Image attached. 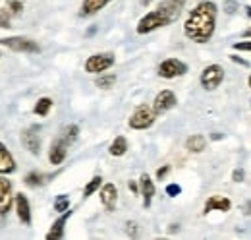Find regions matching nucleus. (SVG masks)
Instances as JSON below:
<instances>
[{"label":"nucleus","instance_id":"obj_10","mask_svg":"<svg viewBox=\"0 0 251 240\" xmlns=\"http://www.w3.org/2000/svg\"><path fill=\"white\" fill-rule=\"evenodd\" d=\"M22 144L31 155L41 153V136H39V128L37 126H31V128L22 132Z\"/></svg>","mask_w":251,"mask_h":240},{"label":"nucleus","instance_id":"obj_34","mask_svg":"<svg viewBox=\"0 0 251 240\" xmlns=\"http://www.w3.org/2000/svg\"><path fill=\"white\" fill-rule=\"evenodd\" d=\"M226 8H228V12L232 14V12H236V8H238V4H236V2H232V0H228V2H226Z\"/></svg>","mask_w":251,"mask_h":240},{"label":"nucleus","instance_id":"obj_16","mask_svg":"<svg viewBox=\"0 0 251 240\" xmlns=\"http://www.w3.org/2000/svg\"><path fill=\"white\" fill-rule=\"evenodd\" d=\"M16 171V159L10 150L0 142V175H12Z\"/></svg>","mask_w":251,"mask_h":240},{"label":"nucleus","instance_id":"obj_40","mask_svg":"<svg viewBox=\"0 0 251 240\" xmlns=\"http://www.w3.org/2000/svg\"><path fill=\"white\" fill-rule=\"evenodd\" d=\"M0 57H2V53H0Z\"/></svg>","mask_w":251,"mask_h":240},{"label":"nucleus","instance_id":"obj_29","mask_svg":"<svg viewBox=\"0 0 251 240\" xmlns=\"http://www.w3.org/2000/svg\"><path fill=\"white\" fill-rule=\"evenodd\" d=\"M180 192H182V188H180L178 184H168V186H166V194H168L170 198H176V196H180Z\"/></svg>","mask_w":251,"mask_h":240},{"label":"nucleus","instance_id":"obj_12","mask_svg":"<svg viewBox=\"0 0 251 240\" xmlns=\"http://www.w3.org/2000/svg\"><path fill=\"white\" fill-rule=\"evenodd\" d=\"M100 204L104 206L106 211H114L116 210V204H118V188L108 182L100 188Z\"/></svg>","mask_w":251,"mask_h":240},{"label":"nucleus","instance_id":"obj_14","mask_svg":"<svg viewBox=\"0 0 251 240\" xmlns=\"http://www.w3.org/2000/svg\"><path fill=\"white\" fill-rule=\"evenodd\" d=\"M139 194L143 196V208H149L155 196V182L151 180L149 175H141L139 177Z\"/></svg>","mask_w":251,"mask_h":240},{"label":"nucleus","instance_id":"obj_39","mask_svg":"<svg viewBox=\"0 0 251 240\" xmlns=\"http://www.w3.org/2000/svg\"><path fill=\"white\" fill-rule=\"evenodd\" d=\"M248 86H250V90H251V74H250V78H248Z\"/></svg>","mask_w":251,"mask_h":240},{"label":"nucleus","instance_id":"obj_22","mask_svg":"<svg viewBox=\"0 0 251 240\" xmlns=\"http://www.w3.org/2000/svg\"><path fill=\"white\" fill-rule=\"evenodd\" d=\"M77 136H79V126L77 124H68L62 132H60V138H62L68 146H72L77 140Z\"/></svg>","mask_w":251,"mask_h":240},{"label":"nucleus","instance_id":"obj_20","mask_svg":"<svg viewBox=\"0 0 251 240\" xmlns=\"http://www.w3.org/2000/svg\"><path fill=\"white\" fill-rule=\"evenodd\" d=\"M126 151H127V140H126L124 136L114 138V142H112L110 148H108V153H110L112 157H122V155H126Z\"/></svg>","mask_w":251,"mask_h":240},{"label":"nucleus","instance_id":"obj_25","mask_svg":"<svg viewBox=\"0 0 251 240\" xmlns=\"http://www.w3.org/2000/svg\"><path fill=\"white\" fill-rule=\"evenodd\" d=\"M100 184H102V179L97 175V177H93V179L89 180L87 184H85V188H83V198H89V196H93L95 192L100 188Z\"/></svg>","mask_w":251,"mask_h":240},{"label":"nucleus","instance_id":"obj_7","mask_svg":"<svg viewBox=\"0 0 251 240\" xmlns=\"http://www.w3.org/2000/svg\"><path fill=\"white\" fill-rule=\"evenodd\" d=\"M188 72V66L178 59H166L160 62L158 66V76L164 78V80H174V78H180Z\"/></svg>","mask_w":251,"mask_h":240},{"label":"nucleus","instance_id":"obj_27","mask_svg":"<svg viewBox=\"0 0 251 240\" xmlns=\"http://www.w3.org/2000/svg\"><path fill=\"white\" fill-rule=\"evenodd\" d=\"M6 6H8L12 16H18V14H22V10L25 6V0H6Z\"/></svg>","mask_w":251,"mask_h":240},{"label":"nucleus","instance_id":"obj_23","mask_svg":"<svg viewBox=\"0 0 251 240\" xmlns=\"http://www.w3.org/2000/svg\"><path fill=\"white\" fill-rule=\"evenodd\" d=\"M47 180H49L47 175H43V173H39V171H31L29 175H25L24 182H25L29 188H39V186H43Z\"/></svg>","mask_w":251,"mask_h":240},{"label":"nucleus","instance_id":"obj_11","mask_svg":"<svg viewBox=\"0 0 251 240\" xmlns=\"http://www.w3.org/2000/svg\"><path fill=\"white\" fill-rule=\"evenodd\" d=\"M14 206H16V213H18V219L29 227L31 225V206H29V200L25 194H16V200H14Z\"/></svg>","mask_w":251,"mask_h":240},{"label":"nucleus","instance_id":"obj_6","mask_svg":"<svg viewBox=\"0 0 251 240\" xmlns=\"http://www.w3.org/2000/svg\"><path fill=\"white\" fill-rule=\"evenodd\" d=\"M114 62H116V59L112 53H97L85 60V72L87 74H102L108 68H112Z\"/></svg>","mask_w":251,"mask_h":240},{"label":"nucleus","instance_id":"obj_4","mask_svg":"<svg viewBox=\"0 0 251 240\" xmlns=\"http://www.w3.org/2000/svg\"><path fill=\"white\" fill-rule=\"evenodd\" d=\"M222 80H224V68L220 64H209V66H205L203 72H201V78H199L201 88L205 91L217 90L220 84H222Z\"/></svg>","mask_w":251,"mask_h":240},{"label":"nucleus","instance_id":"obj_36","mask_svg":"<svg viewBox=\"0 0 251 240\" xmlns=\"http://www.w3.org/2000/svg\"><path fill=\"white\" fill-rule=\"evenodd\" d=\"M242 35H244V37H246V39H248V37H251V28H248V30L244 31V33H242Z\"/></svg>","mask_w":251,"mask_h":240},{"label":"nucleus","instance_id":"obj_30","mask_svg":"<svg viewBox=\"0 0 251 240\" xmlns=\"http://www.w3.org/2000/svg\"><path fill=\"white\" fill-rule=\"evenodd\" d=\"M234 49H236V51L251 53V41H238V43H234Z\"/></svg>","mask_w":251,"mask_h":240},{"label":"nucleus","instance_id":"obj_28","mask_svg":"<svg viewBox=\"0 0 251 240\" xmlns=\"http://www.w3.org/2000/svg\"><path fill=\"white\" fill-rule=\"evenodd\" d=\"M12 28V14L6 8H0V30H10Z\"/></svg>","mask_w":251,"mask_h":240},{"label":"nucleus","instance_id":"obj_9","mask_svg":"<svg viewBox=\"0 0 251 240\" xmlns=\"http://www.w3.org/2000/svg\"><path fill=\"white\" fill-rule=\"evenodd\" d=\"M176 103H178V99H176V93H174V91L162 90V91H158L155 101H153V109L157 111V115H164V113H168L170 109H174Z\"/></svg>","mask_w":251,"mask_h":240},{"label":"nucleus","instance_id":"obj_8","mask_svg":"<svg viewBox=\"0 0 251 240\" xmlns=\"http://www.w3.org/2000/svg\"><path fill=\"white\" fill-rule=\"evenodd\" d=\"M16 196L12 194V182L6 179V175H0V217H6L12 206H14Z\"/></svg>","mask_w":251,"mask_h":240},{"label":"nucleus","instance_id":"obj_3","mask_svg":"<svg viewBox=\"0 0 251 240\" xmlns=\"http://www.w3.org/2000/svg\"><path fill=\"white\" fill-rule=\"evenodd\" d=\"M157 111L153 109V105L149 107V105H139L133 113H131V117L127 120V126L131 128V130H147V128H151L153 124H155V120H157Z\"/></svg>","mask_w":251,"mask_h":240},{"label":"nucleus","instance_id":"obj_26","mask_svg":"<svg viewBox=\"0 0 251 240\" xmlns=\"http://www.w3.org/2000/svg\"><path fill=\"white\" fill-rule=\"evenodd\" d=\"M70 210V198L66 196V194H60V196H56V200H54V211L56 213H64V211Z\"/></svg>","mask_w":251,"mask_h":240},{"label":"nucleus","instance_id":"obj_38","mask_svg":"<svg viewBox=\"0 0 251 240\" xmlns=\"http://www.w3.org/2000/svg\"><path fill=\"white\" fill-rule=\"evenodd\" d=\"M246 10H248V16H250V18H251V6H248Z\"/></svg>","mask_w":251,"mask_h":240},{"label":"nucleus","instance_id":"obj_21","mask_svg":"<svg viewBox=\"0 0 251 240\" xmlns=\"http://www.w3.org/2000/svg\"><path fill=\"white\" fill-rule=\"evenodd\" d=\"M50 109H52V99H50V97H41V99L35 103L33 113H35L37 117H47V115L50 113Z\"/></svg>","mask_w":251,"mask_h":240},{"label":"nucleus","instance_id":"obj_18","mask_svg":"<svg viewBox=\"0 0 251 240\" xmlns=\"http://www.w3.org/2000/svg\"><path fill=\"white\" fill-rule=\"evenodd\" d=\"M108 2H112V0H83V2H81V8H79V16H83V18L95 16V14H99Z\"/></svg>","mask_w":251,"mask_h":240},{"label":"nucleus","instance_id":"obj_37","mask_svg":"<svg viewBox=\"0 0 251 240\" xmlns=\"http://www.w3.org/2000/svg\"><path fill=\"white\" fill-rule=\"evenodd\" d=\"M246 215H251V202L246 206Z\"/></svg>","mask_w":251,"mask_h":240},{"label":"nucleus","instance_id":"obj_15","mask_svg":"<svg viewBox=\"0 0 251 240\" xmlns=\"http://www.w3.org/2000/svg\"><path fill=\"white\" fill-rule=\"evenodd\" d=\"M232 208V202L226 198V196H211L207 202H205V208H203V213H211V211H230Z\"/></svg>","mask_w":251,"mask_h":240},{"label":"nucleus","instance_id":"obj_33","mask_svg":"<svg viewBox=\"0 0 251 240\" xmlns=\"http://www.w3.org/2000/svg\"><path fill=\"white\" fill-rule=\"evenodd\" d=\"M126 227H127V235H131V237L137 235V225H135V223H127Z\"/></svg>","mask_w":251,"mask_h":240},{"label":"nucleus","instance_id":"obj_1","mask_svg":"<svg viewBox=\"0 0 251 240\" xmlns=\"http://www.w3.org/2000/svg\"><path fill=\"white\" fill-rule=\"evenodd\" d=\"M217 4L211 0L199 2L188 14L184 22V33L189 41L205 45L213 39L215 28H217Z\"/></svg>","mask_w":251,"mask_h":240},{"label":"nucleus","instance_id":"obj_5","mask_svg":"<svg viewBox=\"0 0 251 240\" xmlns=\"http://www.w3.org/2000/svg\"><path fill=\"white\" fill-rule=\"evenodd\" d=\"M0 45L14 51V53H29L35 55L41 51V47L37 45V41H33L29 37H4L0 39Z\"/></svg>","mask_w":251,"mask_h":240},{"label":"nucleus","instance_id":"obj_17","mask_svg":"<svg viewBox=\"0 0 251 240\" xmlns=\"http://www.w3.org/2000/svg\"><path fill=\"white\" fill-rule=\"evenodd\" d=\"M70 215H72V211H64L62 215L52 223V227H50V231L47 233V240H60L64 237V227H66V223H68V219H70Z\"/></svg>","mask_w":251,"mask_h":240},{"label":"nucleus","instance_id":"obj_2","mask_svg":"<svg viewBox=\"0 0 251 240\" xmlns=\"http://www.w3.org/2000/svg\"><path fill=\"white\" fill-rule=\"evenodd\" d=\"M188 0H162L155 10H151L149 14H145L139 22H137V28L135 31L139 35H147L151 31H157L160 28H166L170 26L172 22H176L184 10Z\"/></svg>","mask_w":251,"mask_h":240},{"label":"nucleus","instance_id":"obj_32","mask_svg":"<svg viewBox=\"0 0 251 240\" xmlns=\"http://www.w3.org/2000/svg\"><path fill=\"white\" fill-rule=\"evenodd\" d=\"M244 177H246V175H244V171H242V169H236V171L232 173V180H234V182H242Z\"/></svg>","mask_w":251,"mask_h":240},{"label":"nucleus","instance_id":"obj_24","mask_svg":"<svg viewBox=\"0 0 251 240\" xmlns=\"http://www.w3.org/2000/svg\"><path fill=\"white\" fill-rule=\"evenodd\" d=\"M114 82H116V76L114 74H104L102 72V76L99 74V78H97V88H100V90H108V88H112L114 86Z\"/></svg>","mask_w":251,"mask_h":240},{"label":"nucleus","instance_id":"obj_31","mask_svg":"<svg viewBox=\"0 0 251 240\" xmlns=\"http://www.w3.org/2000/svg\"><path fill=\"white\" fill-rule=\"evenodd\" d=\"M168 173H170V165H164V167H160V169L157 171V179L162 180L164 177H166V175H168Z\"/></svg>","mask_w":251,"mask_h":240},{"label":"nucleus","instance_id":"obj_13","mask_svg":"<svg viewBox=\"0 0 251 240\" xmlns=\"http://www.w3.org/2000/svg\"><path fill=\"white\" fill-rule=\"evenodd\" d=\"M68 148H70V146L58 136V138L50 144V150H49V161H50V165H62L66 155H68Z\"/></svg>","mask_w":251,"mask_h":240},{"label":"nucleus","instance_id":"obj_35","mask_svg":"<svg viewBox=\"0 0 251 240\" xmlns=\"http://www.w3.org/2000/svg\"><path fill=\"white\" fill-rule=\"evenodd\" d=\"M127 186H129V190H131V192H133V194H139V186H137V184H135V182H133V180H131V182H129V184H127Z\"/></svg>","mask_w":251,"mask_h":240},{"label":"nucleus","instance_id":"obj_19","mask_svg":"<svg viewBox=\"0 0 251 240\" xmlns=\"http://www.w3.org/2000/svg\"><path fill=\"white\" fill-rule=\"evenodd\" d=\"M205 148H207V140L201 134H193L186 140V150L189 153H203Z\"/></svg>","mask_w":251,"mask_h":240}]
</instances>
